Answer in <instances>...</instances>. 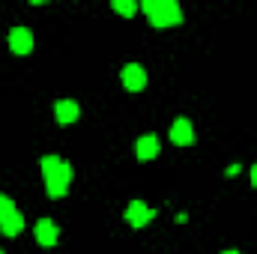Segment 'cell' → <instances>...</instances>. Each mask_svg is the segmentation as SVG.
<instances>
[{
	"instance_id": "ba28073f",
	"label": "cell",
	"mask_w": 257,
	"mask_h": 254,
	"mask_svg": "<svg viewBox=\"0 0 257 254\" xmlns=\"http://www.w3.org/2000/svg\"><path fill=\"white\" fill-rule=\"evenodd\" d=\"M78 114H81V108H78V102H72V99H60V102L54 105V117H57V123H60V126L75 123V120H78Z\"/></svg>"
},
{
	"instance_id": "52a82bcc",
	"label": "cell",
	"mask_w": 257,
	"mask_h": 254,
	"mask_svg": "<svg viewBox=\"0 0 257 254\" xmlns=\"http://www.w3.org/2000/svg\"><path fill=\"white\" fill-rule=\"evenodd\" d=\"M171 141H174L177 147H189L194 141V129L186 117H177V123L171 126Z\"/></svg>"
},
{
	"instance_id": "277c9868",
	"label": "cell",
	"mask_w": 257,
	"mask_h": 254,
	"mask_svg": "<svg viewBox=\"0 0 257 254\" xmlns=\"http://www.w3.org/2000/svg\"><path fill=\"white\" fill-rule=\"evenodd\" d=\"M153 215H156V212H153L144 200H132V203L126 206V221L132 224V227H144Z\"/></svg>"
},
{
	"instance_id": "7a4b0ae2",
	"label": "cell",
	"mask_w": 257,
	"mask_h": 254,
	"mask_svg": "<svg viewBox=\"0 0 257 254\" xmlns=\"http://www.w3.org/2000/svg\"><path fill=\"white\" fill-rule=\"evenodd\" d=\"M141 9L147 12V18H150L153 27H174V24H183V9H180L174 0H144Z\"/></svg>"
},
{
	"instance_id": "8992f818",
	"label": "cell",
	"mask_w": 257,
	"mask_h": 254,
	"mask_svg": "<svg viewBox=\"0 0 257 254\" xmlns=\"http://www.w3.org/2000/svg\"><path fill=\"white\" fill-rule=\"evenodd\" d=\"M57 236H60V230H57V224L51 218H39L36 221V239H39V245L51 248V245H57Z\"/></svg>"
},
{
	"instance_id": "8fae6325",
	"label": "cell",
	"mask_w": 257,
	"mask_h": 254,
	"mask_svg": "<svg viewBox=\"0 0 257 254\" xmlns=\"http://www.w3.org/2000/svg\"><path fill=\"white\" fill-rule=\"evenodd\" d=\"M114 9H117L120 15H128V18H132V15L138 12V3H132V0H114Z\"/></svg>"
},
{
	"instance_id": "3957f363",
	"label": "cell",
	"mask_w": 257,
	"mask_h": 254,
	"mask_svg": "<svg viewBox=\"0 0 257 254\" xmlns=\"http://www.w3.org/2000/svg\"><path fill=\"white\" fill-rule=\"evenodd\" d=\"M9 48L15 54H30L33 51V33L27 27H12L9 30Z\"/></svg>"
},
{
	"instance_id": "9c48e42d",
	"label": "cell",
	"mask_w": 257,
	"mask_h": 254,
	"mask_svg": "<svg viewBox=\"0 0 257 254\" xmlns=\"http://www.w3.org/2000/svg\"><path fill=\"white\" fill-rule=\"evenodd\" d=\"M135 153H138V159H141V162L156 159V156H159V138H156V135H144V138L138 141Z\"/></svg>"
},
{
	"instance_id": "5bb4252c",
	"label": "cell",
	"mask_w": 257,
	"mask_h": 254,
	"mask_svg": "<svg viewBox=\"0 0 257 254\" xmlns=\"http://www.w3.org/2000/svg\"><path fill=\"white\" fill-rule=\"evenodd\" d=\"M221 254H239V251H221Z\"/></svg>"
},
{
	"instance_id": "7c38bea8",
	"label": "cell",
	"mask_w": 257,
	"mask_h": 254,
	"mask_svg": "<svg viewBox=\"0 0 257 254\" xmlns=\"http://www.w3.org/2000/svg\"><path fill=\"white\" fill-rule=\"evenodd\" d=\"M12 212H15V203H12V197L0 194V221H3V218H9Z\"/></svg>"
},
{
	"instance_id": "30bf717a",
	"label": "cell",
	"mask_w": 257,
	"mask_h": 254,
	"mask_svg": "<svg viewBox=\"0 0 257 254\" xmlns=\"http://www.w3.org/2000/svg\"><path fill=\"white\" fill-rule=\"evenodd\" d=\"M0 230H3V236H18V233L24 230V215L15 209L9 218H3V221H0Z\"/></svg>"
},
{
	"instance_id": "9a60e30c",
	"label": "cell",
	"mask_w": 257,
	"mask_h": 254,
	"mask_svg": "<svg viewBox=\"0 0 257 254\" xmlns=\"http://www.w3.org/2000/svg\"><path fill=\"white\" fill-rule=\"evenodd\" d=\"M0 254H3V251H0Z\"/></svg>"
},
{
	"instance_id": "4fadbf2b",
	"label": "cell",
	"mask_w": 257,
	"mask_h": 254,
	"mask_svg": "<svg viewBox=\"0 0 257 254\" xmlns=\"http://www.w3.org/2000/svg\"><path fill=\"white\" fill-rule=\"evenodd\" d=\"M251 186H257V165L251 168Z\"/></svg>"
},
{
	"instance_id": "6da1fadb",
	"label": "cell",
	"mask_w": 257,
	"mask_h": 254,
	"mask_svg": "<svg viewBox=\"0 0 257 254\" xmlns=\"http://www.w3.org/2000/svg\"><path fill=\"white\" fill-rule=\"evenodd\" d=\"M42 177H45V189L51 197H63L69 183H72V168L69 162L57 159V156H42Z\"/></svg>"
},
{
	"instance_id": "5b68a950",
	"label": "cell",
	"mask_w": 257,
	"mask_h": 254,
	"mask_svg": "<svg viewBox=\"0 0 257 254\" xmlns=\"http://www.w3.org/2000/svg\"><path fill=\"white\" fill-rule=\"evenodd\" d=\"M120 78H123L126 90H144V84H147V72H144V66H138V63H126L123 72H120Z\"/></svg>"
}]
</instances>
